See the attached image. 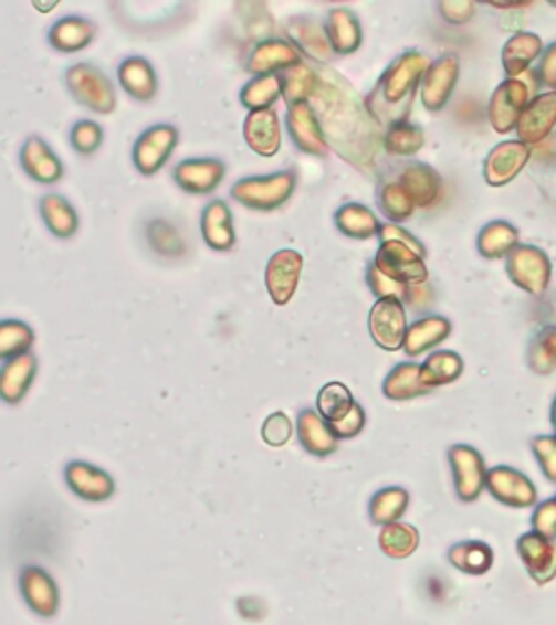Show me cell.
<instances>
[{
    "label": "cell",
    "instance_id": "1",
    "mask_svg": "<svg viewBox=\"0 0 556 625\" xmlns=\"http://www.w3.org/2000/svg\"><path fill=\"white\" fill-rule=\"evenodd\" d=\"M431 65L433 60L416 49H407L389 63L364 98L371 120L382 128L409 120L418 89Z\"/></svg>",
    "mask_w": 556,
    "mask_h": 625
},
{
    "label": "cell",
    "instance_id": "2",
    "mask_svg": "<svg viewBox=\"0 0 556 625\" xmlns=\"http://www.w3.org/2000/svg\"><path fill=\"white\" fill-rule=\"evenodd\" d=\"M298 188V177L294 170H281L272 174L244 177L231 188V198L250 211L272 213L285 206Z\"/></svg>",
    "mask_w": 556,
    "mask_h": 625
},
{
    "label": "cell",
    "instance_id": "3",
    "mask_svg": "<svg viewBox=\"0 0 556 625\" xmlns=\"http://www.w3.org/2000/svg\"><path fill=\"white\" fill-rule=\"evenodd\" d=\"M65 87L81 107L98 116H109L118 107V94L112 78L94 63L70 65L65 70Z\"/></svg>",
    "mask_w": 556,
    "mask_h": 625
},
{
    "label": "cell",
    "instance_id": "4",
    "mask_svg": "<svg viewBox=\"0 0 556 625\" xmlns=\"http://www.w3.org/2000/svg\"><path fill=\"white\" fill-rule=\"evenodd\" d=\"M506 274L522 292L542 298L553 278V263L550 256L537 246L520 244L515 251L506 256Z\"/></svg>",
    "mask_w": 556,
    "mask_h": 625
},
{
    "label": "cell",
    "instance_id": "5",
    "mask_svg": "<svg viewBox=\"0 0 556 625\" xmlns=\"http://www.w3.org/2000/svg\"><path fill=\"white\" fill-rule=\"evenodd\" d=\"M448 463L452 469L454 494L463 504H472L487 489V465L483 454L465 443L448 447Z\"/></svg>",
    "mask_w": 556,
    "mask_h": 625
},
{
    "label": "cell",
    "instance_id": "6",
    "mask_svg": "<svg viewBox=\"0 0 556 625\" xmlns=\"http://www.w3.org/2000/svg\"><path fill=\"white\" fill-rule=\"evenodd\" d=\"M179 146V128L155 125L146 128L133 144V166L141 177H155L166 168Z\"/></svg>",
    "mask_w": 556,
    "mask_h": 625
},
{
    "label": "cell",
    "instance_id": "7",
    "mask_svg": "<svg viewBox=\"0 0 556 625\" xmlns=\"http://www.w3.org/2000/svg\"><path fill=\"white\" fill-rule=\"evenodd\" d=\"M371 341L385 352H398L405 348L409 321L407 305L396 298L376 300L368 315Z\"/></svg>",
    "mask_w": 556,
    "mask_h": 625
},
{
    "label": "cell",
    "instance_id": "8",
    "mask_svg": "<svg viewBox=\"0 0 556 625\" xmlns=\"http://www.w3.org/2000/svg\"><path fill=\"white\" fill-rule=\"evenodd\" d=\"M371 263L391 280L400 285H424L429 283L427 258L407 248L400 242H382Z\"/></svg>",
    "mask_w": 556,
    "mask_h": 625
},
{
    "label": "cell",
    "instance_id": "9",
    "mask_svg": "<svg viewBox=\"0 0 556 625\" xmlns=\"http://www.w3.org/2000/svg\"><path fill=\"white\" fill-rule=\"evenodd\" d=\"M535 98L533 89L526 85L524 78H506L495 87L487 107L490 125L495 133L506 135L513 128H517V123L528 107V103Z\"/></svg>",
    "mask_w": 556,
    "mask_h": 625
},
{
    "label": "cell",
    "instance_id": "10",
    "mask_svg": "<svg viewBox=\"0 0 556 625\" xmlns=\"http://www.w3.org/2000/svg\"><path fill=\"white\" fill-rule=\"evenodd\" d=\"M305 258L292 248L274 252L265 265V289L276 307H285L298 292Z\"/></svg>",
    "mask_w": 556,
    "mask_h": 625
},
{
    "label": "cell",
    "instance_id": "11",
    "mask_svg": "<svg viewBox=\"0 0 556 625\" xmlns=\"http://www.w3.org/2000/svg\"><path fill=\"white\" fill-rule=\"evenodd\" d=\"M285 128L292 144L311 157H326L331 152V144L322 120L313 107V103H296L287 107Z\"/></svg>",
    "mask_w": 556,
    "mask_h": 625
},
{
    "label": "cell",
    "instance_id": "12",
    "mask_svg": "<svg viewBox=\"0 0 556 625\" xmlns=\"http://www.w3.org/2000/svg\"><path fill=\"white\" fill-rule=\"evenodd\" d=\"M20 593L24 604L44 619H51L60 613V586L55 578L40 564H27L18 578Z\"/></svg>",
    "mask_w": 556,
    "mask_h": 625
},
{
    "label": "cell",
    "instance_id": "13",
    "mask_svg": "<svg viewBox=\"0 0 556 625\" xmlns=\"http://www.w3.org/2000/svg\"><path fill=\"white\" fill-rule=\"evenodd\" d=\"M533 157V148L520 139H506L494 146L483 166V179L492 188H504L515 181Z\"/></svg>",
    "mask_w": 556,
    "mask_h": 625
},
{
    "label": "cell",
    "instance_id": "14",
    "mask_svg": "<svg viewBox=\"0 0 556 625\" xmlns=\"http://www.w3.org/2000/svg\"><path fill=\"white\" fill-rule=\"evenodd\" d=\"M301 63H303L301 51L287 38L272 35L259 40L250 49L244 70L252 76H265V74H281Z\"/></svg>",
    "mask_w": 556,
    "mask_h": 625
},
{
    "label": "cell",
    "instance_id": "15",
    "mask_svg": "<svg viewBox=\"0 0 556 625\" xmlns=\"http://www.w3.org/2000/svg\"><path fill=\"white\" fill-rule=\"evenodd\" d=\"M487 491L508 508H531L539 500L535 483L524 472L508 465H495L487 472Z\"/></svg>",
    "mask_w": 556,
    "mask_h": 625
},
{
    "label": "cell",
    "instance_id": "16",
    "mask_svg": "<svg viewBox=\"0 0 556 625\" xmlns=\"http://www.w3.org/2000/svg\"><path fill=\"white\" fill-rule=\"evenodd\" d=\"M63 478L70 491L83 501L101 504L114 498L116 494V480L112 478V474L85 460H70L63 469Z\"/></svg>",
    "mask_w": 556,
    "mask_h": 625
},
{
    "label": "cell",
    "instance_id": "17",
    "mask_svg": "<svg viewBox=\"0 0 556 625\" xmlns=\"http://www.w3.org/2000/svg\"><path fill=\"white\" fill-rule=\"evenodd\" d=\"M459 74H461V63L454 53H445L439 60H434L420 87V100L427 112L439 114L450 103L454 87L459 83Z\"/></svg>",
    "mask_w": 556,
    "mask_h": 625
},
{
    "label": "cell",
    "instance_id": "18",
    "mask_svg": "<svg viewBox=\"0 0 556 625\" xmlns=\"http://www.w3.org/2000/svg\"><path fill=\"white\" fill-rule=\"evenodd\" d=\"M227 177V163L216 157H193L175 166L172 179L181 191L191 195H207L220 188Z\"/></svg>",
    "mask_w": 556,
    "mask_h": 625
},
{
    "label": "cell",
    "instance_id": "19",
    "mask_svg": "<svg viewBox=\"0 0 556 625\" xmlns=\"http://www.w3.org/2000/svg\"><path fill=\"white\" fill-rule=\"evenodd\" d=\"M20 168L29 179L42 186H55L63 179L62 159L40 135H29L20 148Z\"/></svg>",
    "mask_w": 556,
    "mask_h": 625
},
{
    "label": "cell",
    "instance_id": "20",
    "mask_svg": "<svg viewBox=\"0 0 556 625\" xmlns=\"http://www.w3.org/2000/svg\"><path fill=\"white\" fill-rule=\"evenodd\" d=\"M517 554L535 584L544 586L556 578V539H548L535 530L517 539Z\"/></svg>",
    "mask_w": 556,
    "mask_h": 625
},
{
    "label": "cell",
    "instance_id": "21",
    "mask_svg": "<svg viewBox=\"0 0 556 625\" xmlns=\"http://www.w3.org/2000/svg\"><path fill=\"white\" fill-rule=\"evenodd\" d=\"M394 179L411 195L418 209H431L443 193L441 174L424 161H407Z\"/></svg>",
    "mask_w": 556,
    "mask_h": 625
},
{
    "label": "cell",
    "instance_id": "22",
    "mask_svg": "<svg viewBox=\"0 0 556 625\" xmlns=\"http://www.w3.org/2000/svg\"><path fill=\"white\" fill-rule=\"evenodd\" d=\"M285 38L301 51L303 57L315 63H328L335 55L324 29V22H317L310 15H292L285 20Z\"/></svg>",
    "mask_w": 556,
    "mask_h": 625
},
{
    "label": "cell",
    "instance_id": "23",
    "mask_svg": "<svg viewBox=\"0 0 556 625\" xmlns=\"http://www.w3.org/2000/svg\"><path fill=\"white\" fill-rule=\"evenodd\" d=\"M556 126V92L537 94L517 123V139L531 148L546 141Z\"/></svg>",
    "mask_w": 556,
    "mask_h": 625
},
{
    "label": "cell",
    "instance_id": "24",
    "mask_svg": "<svg viewBox=\"0 0 556 625\" xmlns=\"http://www.w3.org/2000/svg\"><path fill=\"white\" fill-rule=\"evenodd\" d=\"M244 141L248 148L259 157H276L283 146V130H281V118L276 109H263V112H248L244 118Z\"/></svg>",
    "mask_w": 556,
    "mask_h": 625
},
{
    "label": "cell",
    "instance_id": "25",
    "mask_svg": "<svg viewBox=\"0 0 556 625\" xmlns=\"http://www.w3.org/2000/svg\"><path fill=\"white\" fill-rule=\"evenodd\" d=\"M331 49L339 57L355 55L364 44V27L359 15L348 7H333L324 18Z\"/></svg>",
    "mask_w": 556,
    "mask_h": 625
},
{
    "label": "cell",
    "instance_id": "26",
    "mask_svg": "<svg viewBox=\"0 0 556 625\" xmlns=\"http://www.w3.org/2000/svg\"><path fill=\"white\" fill-rule=\"evenodd\" d=\"M200 233L204 244L216 252L233 251L238 235H235V222L233 211L227 204V200H211L200 215Z\"/></svg>",
    "mask_w": 556,
    "mask_h": 625
},
{
    "label": "cell",
    "instance_id": "27",
    "mask_svg": "<svg viewBox=\"0 0 556 625\" xmlns=\"http://www.w3.org/2000/svg\"><path fill=\"white\" fill-rule=\"evenodd\" d=\"M450 335H452V321L443 315L431 312L409 324L402 350L409 359H418L434 348H439Z\"/></svg>",
    "mask_w": 556,
    "mask_h": 625
},
{
    "label": "cell",
    "instance_id": "28",
    "mask_svg": "<svg viewBox=\"0 0 556 625\" xmlns=\"http://www.w3.org/2000/svg\"><path fill=\"white\" fill-rule=\"evenodd\" d=\"M296 437L303 449L317 458H326L339 447V438L335 437L331 424L315 409H303L298 413Z\"/></svg>",
    "mask_w": 556,
    "mask_h": 625
},
{
    "label": "cell",
    "instance_id": "29",
    "mask_svg": "<svg viewBox=\"0 0 556 625\" xmlns=\"http://www.w3.org/2000/svg\"><path fill=\"white\" fill-rule=\"evenodd\" d=\"M118 83L137 103H150L159 92V78L155 65L139 55H130L118 65Z\"/></svg>",
    "mask_w": 556,
    "mask_h": 625
},
{
    "label": "cell",
    "instance_id": "30",
    "mask_svg": "<svg viewBox=\"0 0 556 625\" xmlns=\"http://www.w3.org/2000/svg\"><path fill=\"white\" fill-rule=\"evenodd\" d=\"M38 375V357L33 352L2 361L0 368V395L7 404H20L31 391Z\"/></svg>",
    "mask_w": 556,
    "mask_h": 625
},
{
    "label": "cell",
    "instance_id": "31",
    "mask_svg": "<svg viewBox=\"0 0 556 625\" xmlns=\"http://www.w3.org/2000/svg\"><path fill=\"white\" fill-rule=\"evenodd\" d=\"M96 38V24L83 15H63L49 29V44L63 55L85 51Z\"/></svg>",
    "mask_w": 556,
    "mask_h": 625
},
{
    "label": "cell",
    "instance_id": "32",
    "mask_svg": "<svg viewBox=\"0 0 556 625\" xmlns=\"http://www.w3.org/2000/svg\"><path fill=\"white\" fill-rule=\"evenodd\" d=\"M382 395L391 402H409L431 393L433 389L422 378V363L402 361L391 368V372L382 380Z\"/></svg>",
    "mask_w": 556,
    "mask_h": 625
},
{
    "label": "cell",
    "instance_id": "33",
    "mask_svg": "<svg viewBox=\"0 0 556 625\" xmlns=\"http://www.w3.org/2000/svg\"><path fill=\"white\" fill-rule=\"evenodd\" d=\"M544 42L537 33L520 31L511 35L502 49V67L506 72V78L524 76L533 62L544 57Z\"/></svg>",
    "mask_w": 556,
    "mask_h": 625
},
{
    "label": "cell",
    "instance_id": "34",
    "mask_svg": "<svg viewBox=\"0 0 556 625\" xmlns=\"http://www.w3.org/2000/svg\"><path fill=\"white\" fill-rule=\"evenodd\" d=\"M335 226L337 231L357 242H366L371 237H378L382 222L376 218V213L361 202H346L335 211Z\"/></svg>",
    "mask_w": 556,
    "mask_h": 625
},
{
    "label": "cell",
    "instance_id": "35",
    "mask_svg": "<svg viewBox=\"0 0 556 625\" xmlns=\"http://www.w3.org/2000/svg\"><path fill=\"white\" fill-rule=\"evenodd\" d=\"M40 215L49 229L60 240H70L78 231V213L72 202L62 193H46L40 200Z\"/></svg>",
    "mask_w": 556,
    "mask_h": 625
},
{
    "label": "cell",
    "instance_id": "36",
    "mask_svg": "<svg viewBox=\"0 0 556 625\" xmlns=\"http://www.w3.org/2000/svg\"><path fill=\"white\" fill-rule=\"evenodd\" d=\"M448 563L465 575H485L494 566L495 554L485 541H461L448 550Z\"/></svg>",
    "mask_w": 556,
    "mask_h": 625
},
{
    "label": "cell",
    "instance_id": "37",
    "mask_svg": "<svg viewBox=\"0 0 556 625\" xmlns=\"http://www.w3.org/2000/svg\"><path fill=\"white\" fill-rule=\"evenodd\" d=\"M476 246H479V254L487 261L506 258L520 246V231L511 222L494 220L481 229Z\"/></svg>",
    "mask_w": 556,
    "mask_h": 625
},
{
    "label": "cell",
    "instance_id": "38",
    "mask_svg": "<svg viewBox=\"0 0 556 625\" xmlns=\"http://www.w3.org/2000/svg\"><path fill=\"white\" fill-rule=\"evenodd\" d=\"M378 548L385 557H389L394 561H405V559H409L418 552L420 530L411 523H405V521L382 526L380 534H378Z\"/></svg>",
    "mask_w": 556,
    "mask_h": 625
},
{
    "label": "cell",
    "instance_id": "39",
    "mask_svg": "<svg viewBox=\"0 0 556 625\" xmlns=\"http://www.w3.org/2000/svg\"><path fill=\"white\" fill-rule=\"evenodd\" d=\"M411 496L405 487H382L370 498L368 517L374 526H389L405 517Z\"/></svg>",
    "mask_w": 556,
    "mask_h": 625
},
{
    "label": "cell",
    "instance_id": "40",
    "mask_svg": "<svg viewBox=\"0 0 556 625\" xmlns=\"http://www.w3.org/2000/svg\"><path fill=\"white\" fill-rule=\"evenodd\" d=\"M380 144H382L385 155L389 157H413L424 148L427 133L422 126L405 120V123L387 126L382 130Z\"/></svg>",
    "mask_w": 556,
    "mask_h": 625
},
{
    "label": "cell",
    "instance_id": "41",
    "mask_svg": "<svg viewBox=\"0 0 556 625\" xmlns=\"http://www.w3.org/2000/svg\"><path fill=\"white\" fill-rule=\"evenodd\" d=\"M281 83H283V103L292 107L296 103H311V98L317 96L322 87V76L303 62L281 72Z\"/></svg>",
    "mask_w": 556,
    "mask_h": 625
},
{
    "label": "cell",
    "instance_id": "42",
    "mask_svg": "<svg viewBox=\"0 0 556 625\" xmlns=\"http://www.w3.org/2000/svg\"><path fill=\"white\" fill-rule=\"evenodd\" d=\"M376 204L378 211L387 218V222L391 224H405L413 218L416 213V204L411 200V195L400 188V183L396 179H385L378 189H376Z\"/></svg>",
    "mask_w": 556,
    "mask_h": 625
},
{
    "label": "cell",
    "instance_id": "43",
    "mask_svg": "<svg viewBox=\"0 0 556 625\" xmlns=\"http://www.w3.org/2000/svg\"><path fill=\"white\" fill-rule=\"evenodd\" d=\"M283 100V83L281 74H265V76H252L244 83L240 92V103L248 112H263L274 109V105Z\"/></svg>",
    "mask_w": 556,
    "mask_h": 625
},
{
    "label": "cell",
    "instance_id": "44",
    "mask_svg": "<svg viewBox=\"0 0 556 625\" xmlns=\"http://www.w3.org/2000/svg\"><path fill=\"white\" fill-rule=\"evenodd\" d=\"M355 404H357V400H355L353 391H350L344 382H339V380L326 382V384L317 391V398H315V411H317L328 424L344 420V417L353 411Z\"/></svg>",
    "mask_w": 556,
    "mask_h": 625
},
{
    "label": "cell",
    "instance_id": "45",
    "mask_svg": "<svg viewBox=\"0 0 556 625\" xmlns=\"http://www.w3.org/2000/svg\"><path fill=\"white\" fill-rule=\"evenodd\" d=\"M463 370L465 363L461 354H457L454 350H434L433 354H429L427 361L422 363V378L431 389H437L457 382Z\"/></svg>",
    "mask_w": 556,
    "mask_h": 625
},
{
    "label": "cell",
    "instance_id": "46",
    "mask_svg": "<svg viewBox=\"0 0 556 625\" xmlns=\"http://www.w3.org/2000/svg\"><path fill=\"white\" fill-rule=\"evenodd\" d=\"M35 346V330L20 319L0 321V359L9 361L29 354Z\"/></svg>",
    "mask_w": 556,
    "mask_h": 625
},
{
    "label": "cell",
    "instance_id": "47",
    "mask_svg": "<svg viewBox=\"0 0 556 625\" xmlns=\"http://www.w3.org/2000/svg\"><path fill=\"white\" fill-rule=\"evenodd\" d=\"M146 242L153 251L157 252L159 256H166V258H179V256L186 254V242H183L181 233L177 231L175 224H170L164 218L148 222Z\"/></svg>",
    "mask_w": 556,
    "mask_h": 625
},
{
    "label": "cell",
    "instance_id": "48",
    "mask_svg": "<svg viewBox=\"0 0 556 625\" xmlns=\"http://www.w3.org/2000/svg\"><path fill=\"white\" fill-rule=\"evenodd\" d=\"M105 141V130L103 126L94 120H78L70 128V144L76 155L81 157H92L101 150Z\"/></svg>",
    "mask_w": 556,
    "mask_h": 625
},
{
    "label": "cell",
    "instance_id": "49",
    "mask_svg": "<svg viewBox=\"0 0 556 625\" xmlns=\"http://www.w3.org/2000/svg\"><path fill=\"white\" fill-rule=\"evenodd\" d=\"M292 437H294V422L283 411L267 415L265 422L261 424V438L270 447H283L292 441Z\"/></svg>",
    "mask_w": 556,
    "mask_h": 625
},
{
    "label": "cell",
    "instance_id": "50",
    "mask_svg": "<svg viewBox=\"0 0 556 625\" xmlns=\"http://www.w3.org/2000/svg\"><path fill=\"white\" fill-rule=\"evenodd\" d=\"M531 449L546 476L556 485V435H537L531 438Z\"/></svg>",
    "mask_w": 556,
    "mask_h": 625
},
{
    "label": "cell",
    "instance_id": "51",
    "mask_svg": "<svg viewBox=\"0 0 556 625\" xmlns=\"http://www.w3.org/2000/svg\"><path fill=\"white\" fill-rule=\"evenodd\" d=\"M479 4L472 0H441L437 2V11L439 15L448 22V24H468L474 13H476Z\"/></svg>",
    "mask_w": 556,
    "mask_h": 625
},
{
    "label": "cell",
    "instance_id": "52",
    "mask_svg": "<svg viewBox=\"0 0 556 625\" xmlns=\"http://www.w3.org/2000/svg\"><path fill=\"white\" fill-rule=\"evenodd\" d=\"M366 424H368V415H366V409L357 402L355 406H353V411L344 417V420H339V422H333L331 424V428H333V433H335V437L339 438V441H344V438H355L359 437L361 433H364V428H366Z\"/></svg>",
    "mask_w": 556,
    "mask_h": 625
},
{
    "label": "cell",
    "instance_id": "53",
    "mask_svg": "<svg viewBox=\"0 0 556 625\" xmlns=\"http://www.w3.org/2000/svg\"><path fill=\"white\" fill-rule=\"evenodd\" d=\"M378 242L382 244V242H400V244H405L407 248H411L413 252H418L420 256H424L427 258V248H424V244L411 233V231H407L405 226H400V224H391V222H382V226H380V233H378Z\"/></svg>",
    "mask_w": 556,
    "mask_h": 625
},
{
    "label": "cell",
    "instance_id": "54",
    "mask_svg": "<svg viewBox=\"0 0 556 625\" xmlns=\"http://www.w3.org/2000/svg\"><path fill=\"white\" fill-rule=\"evenodd\" d=\"M531 526L535 532L556 539V498L542 501L535 506V512L531 517Z\"/></svg>",
    "mask_w": 556,
    "mask_h": 625
},
{
    "label": "cell",
    "instance_id": "55",
    "mask_svg": "<svg viewBox=\"0 0 556 625\" xmlns=\"http://www.w3.org/2000/svg\"><path fill=\"white\" fill-rule=\"evenodd\" d=\"M528 363L537 374H553L556 370V361L548 354V350L544 348L539 337L533 341V346L528 350Z\"/></svg>",
    "mask_w": 556,
    "mask_h": 625
},
{
    "label": "cell",
    "instance_id": "56",
    "mask_svg": "<svg viewBox=\"0 0 556 625\" xmlns=\"http://www.w3.org/2000/svg\"><path fill=\"white\" fill-rule=\"evenodd\" d=\"M539 81L546 87H553L556 92V42L548 46V51L542 57V65H539Z\"/></svg>",
    "mask_w": 556,
    "mask_h": 625
},
{
    "label": "cell",
    "instance_id": "57",
    "mask_svg": "<svg viewBox=\"0 0 556 625\" xmlns=\"http://www.w3.org/2000/svg\"><path fill=\"white\" fill-rule=\"evenodd\" d=\"M537 337L544 343V348L548 350V354L556 361V326H546Z\"/></svg>",
    "mask_w": 556,
    "mask_h": 625
},
{
    "label": "cell",
    "instance_id": "58",
    "mask_svg": "<svg viewBox=\"0 0 556 625\" xmlns=\"http://www.w3.org/2000/svg\"><path fill=\"white\" fill-rule=\"evenodd\" d=\"M550 424H553V431L556 435V400L553 402V409H550Z\"/></svg>",
    "mask_w": 556,
    "mask_h": 625
}]
</instances>
